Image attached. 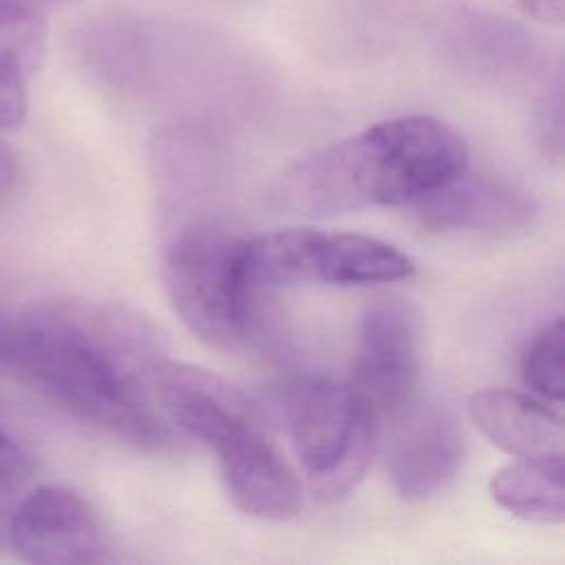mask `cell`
<instances>
[{"label":"cell","mask_w":565,"mask_h":565,"mask_svg":"<svg viewBox=\"0 0 565 565\" xmlns=\"http://www.w3.org/2000/svg\"><path fill=\"white\" fill-rule=\"evenodd\" d=\"M468 170V146L446 121L406 115L380 121L287 168L271 188L278 210L333 216L415 203Z\"/></svg>","instance_id":"2"},{"label":"cell","mask_w":565,"mask_h":565,"mask_svg":"<svg viewBox=\"0 0 565 565\" xmlns=\"http://www.w3.org/2000/svg\"><path fill=\"white\" fill-rule=\"evenodd\" d=\"M79 0H0L2 9H24V11H44L51 7H66Z\"/></svg>","instance_id":"20"},{"label":"cell","mask_w":565,"mask_h":565,"mask_svg":"<svg viewBox=\"0 0 565 565\" xmlns=\"http://www.w3.org/2000/svg\"><path fill=\"white\" fill-rule=\"evenodd\" d=\"M241 269L247 287L258 296L300 282H393L408 278L415 263L375 236L291 227L245 238Z\"/></svg>","instance_id":"5"},{"label":"cell","mask_w":565,"mask_h":565,"mask_svg":"<svg viewBox=\"0 0 565 565\" xmlns=\"http://www.w3.org/2000/svg\"><path fill=\"white\" fill-rule=\"evenodd\" d=\"M276 408L309 492L324 503L349 497L369 468L380 424L351 384L294 377L278 388Z\"/></svg>","instance_id":"3"},{"label":"cell","mask_w":565,"mask_h":565,"mask_svg":"<svg viewBox=\"0 0 565 565\" xmlns=\"http://www.w3.org/2000/svg\"><path fill=\"white\" fill-rule=\"evenodd\" d=\"M13 552L35 565L106 563L110 543L97 510L77 490L42 483L24 490L9 514Z\"/></svg>","instance_id":"6"},{"label":"cell","mask_w":565,"mask_h":565,"mask_svg":"<svg viewBox=\"0 0 565 565\" xmlns=\"http://www.w3.org/2000/svg\"><path fill=\"white\" fill-rule=\"evenodd\" d=\"M46 22L40 11L0 7V130L26 115V75L44 51Z\"/></svg>","instance_id":"13"},{"label":"cell","mask_w":565,"mask_h":565,"mask_svg":"<svg viewBox=\"0 0 565 565\" xmlns=\"http://www.w3.org/2000/svg\"><path fill=\"white\" fill-rule=\"evenodd\" d=\"M525 386L545 402L561 404L565 397V327L563 318L543 324L521 355Z\"/></svg>","instance_id":"15"},{"label":"cell","mask_w":565,"mask_h":565,"mask_svg":"<svg viewBox=\"0 0 565 565\" xmlns=\"http://www.w3.org/2000/svg\"><path fill=\"white\" fill-rule=\"evenodd\" d=\"M241 236L196 223L174 232L163 249V287L183 324L201 340L234 349L256 329V294L241 269Z\"/></svg>","instance_id":"4"},{"label":"cell","mask_w":565,"mask_h":565,"mask_svg":"<svg viewBox=\"0 0 565 565\" xmlns=\"http://www.w3.org/2000/svg\"><path fill=\"white\" fill-rule=\"evenodd\" d=\"M18 183V163L11 150L0 141V207L11 199Z\"/></svg>","instance_id":"19"},{"label":"cell","mask_w":565,"mask_h":565,"mask_svg":"<svg viewBox=\"0 0 565 565\" xmlns=\"http://www.w3.org/2000/svg\"><path fill=\"white\" fill-rule=\"evenodd\" d=\"M468 415L490 444L516 459H565V424L545 399L488 388L470 395Z\"/></svg>","instance_id":"12"},{"label":"cell","mask_w":565,"mask_h":565,"mask_svg":"<svg viewBox=\"0 0 565 565\" xmlns=\"http://www.w3.org/2000/svg\"><path fill=\"white\" fill-rule=\"evenodd\" d=\"M159 358L152 327L119 305L60 300L0 311V373L84 426L152 452L177 446L150 388Z\"/></svg>","instance_id":"1"},{"label":"cell","mask_w":565,"mask_h":565,"mask_svg":"<svg viewBox=\"0 0 565 565\" xmlns=\"http://www.w3.org/2000/svg\"><path fill=\"white\" fill-rule=\"evenodd\" d=\"M415 210L419 225L430 232L488 234L527 230L539 214V205L527 190L497 177L468 174L466 170L415 201Z\"/></svg>","instance_id":"11"},{"label":"cell","mask_w":565,"mask_h":565,"mask_svg":"<svg viewBox=\"0 0 565 565\" xmlns=\"http://www.w3.org/2000/svg\"><path fill=\"white\" fill-rule=\"evenodd\" d=\"M232 503L256 519L285 521L302 510L305 492L296 468L260 424L216 450Z\"/></svg>","instance_id":"10"},{"label":"cell","mask_w":565,"mask_h":565,"mask_svg":"<svg viewBox=\"0 0 565 565\" xmlns=\"http://www.w3.org/2000/svg\"><path fill=\"white\" fill-rule=\"evenodd\" d=\"M417 380L419 347L413 311L395 298L373 302L360 322L351 388L382 422L415 399Z\"/></svg>","instance_id":"7"},{"label":"cell","mask_w":565,"mask_h":565,"mask_svg":"<svg viewBox=\"0 0 565 565\" xmlns=\"http://www.w3.org/2000/svg\"><path fill=\"white\" fill-rule=\"evenodd\" d=\"M519 7L536 22L558 26L565 18V0H519Z\"/></svg>","instance_id":"18"},{"label":"cell","mask_w":565,"mask_h":565,"mask_svg":"<svg viewBox=\"0 0 565 565\" xmlns=\"http://www.w3.org/2000/svg\"><path fill=\"white\" fill-rule=\"evenodd\" d=\"M565 459H516L490 479V497L510 514L532 523H563Z\"/></svg>","instance_id":"14"},{"label":"cell","mask_w":565,"mask_h":565,"mask_svg":"<svg viewBox=\"0 0 565 565\" xmlns=\"http://www.w3.org/2000/svg\"><path fill=\"white\" fill-rule=\"evenodd\" d=\"M463 459L455 413L437 402H408L391 417L384 466L402 499L422 501L446 488Z\"/></svg>","instance_id":"9"},{"label":"cell","mask_w":565,"mask_h":565,"mask_svg":"<svg viewBox=\"0 0 565 565\" xmlns=\"http://www.w3.org/2000/svg\"><path fill=\"white\" fill-rule=\"evenodd\" d=\"M35 463L24 446L13 439L4 428H0V501L18 499L31 481Z\"/></svg>","instance_id":"16"},{"label":"cell","mask_w":565,"mask_h":565,"mask_svg":"<svg viewBox=\"0 0 565 565\" xmlns=\"http://www.w3.org/2000/svg\"><path fill=\"white\" fill-rule=\"evenodd\" d=\"M150 388L166 422L214 452L260 424L256 406L238 386L188 362L159 358L150 371Z\"/></svg>","instance_id":"8"},{"label":"cell","mask_w":565,"mask_h":565,"mask_svg":"<svg viewBox=\"0 0 565 565\" xmlns=\"http://www.w3.org/2000/svg\"><path fill=\"white\" fill-rule=\"evenodd\" d=\"M561 82H556L554 90L547 93V97L541 102L539 113H536V128H539V139L547 148V152H554V157L561 154Z\"/></svg>","instance_id":"17"}]
</instances>
